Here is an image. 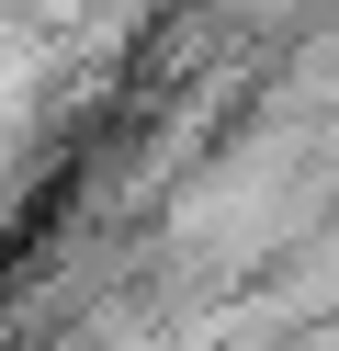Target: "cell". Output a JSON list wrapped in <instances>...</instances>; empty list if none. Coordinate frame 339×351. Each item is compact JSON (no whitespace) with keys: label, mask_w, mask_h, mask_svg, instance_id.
I'll return each instance as SVG.
<instances>
[{"label":"cell","mask_w":339,"mask_h":351,"mask_svg":"<svg viewBox=\"0 0 339 351\" xmlns=\"http://www.w3.org/2000/svg\"><path fill=\"white\" fill-rule=\"evenodd\" d=\"M136 12L147 0H0V250L12 215L45 193V170L68 159V136L125 80Z\"/></svg>","instance_id":"6da1fadb"}]
</instances>
